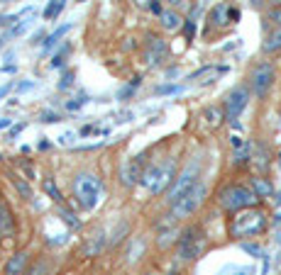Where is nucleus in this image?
<instances>
[{
  "label": "nucleus",
  "instance_id": "nucleus-22",
  "mask_svg": "<svg viewBox=\"0 0 281 275\" xmlns=\"http://www.w3.org/2000/svg\"><path fill=\"white\" fill-rule=\"evenodd\" d=\"M10 180H12V187H15V190H17V193H20V195H22L25 200H32V195H34V193H32V187L27 185V183H25L22 178H20V176H12Z\"/></svg>",
  "mask_w": 281,
  "mask_h": 275
},
{
  "label": "nucleus",
  "instance_id": "nucleus-3",
  "mask_svg": "<svg viewBox=\"0 0 281 275\" xmlns=\"http://www.w3.org/2000/svg\"><path fill=\"white\" fill-rule=\"evenodd\" d=\"M218 202L225 212H242V209H249L254 207L259 202V195L254 190H249L245 185H227L218 193Z\"/></svg>",
  "mask_w": 281,
  "mask_h": 275
},
{
  "label": "nucleus",
  "instance_id": "nucleus-17",
  "mask_svg": "<svg viewBox=\"0 0 281 275\" xmlns=\"http://www.w3.org/2000/svg\"><path fill=\"white\" fill-rule=\"evenodd\" d=\"M210 22L218 24V27H225V24H230V8H227L225 3H218L213 10H210Z\"/></svg>",
  "mask_w": 281,
  "mask_h": 275
},
{
  "label": "nucleus",
  "instance_id": "nucleus-32",
  "mask_svg": "<svg viewBox=\"0 0 281 275\" xmlns=\"http://www.w3.org/2000/svg\"><path fill=\"white\" fill-rule=\"evenodd\" d=\"M86 102H88V98H86V95H81V98H76V100H68V102H66V110H68V112H76V110H81Z\"/></svg>",
  "mask_w": 281,
  "mask_h": 275
},
{
  "label": "nucleus",
  "instance_id": "nucleus-51",
  "mask_svg": "<svg viewBox=\"0 0 281 275\" xmlns=\"http://www.w3.org/2000/svg\"><path fill=\"white\" fill-rule=\"evenodd\" d=\"M0 3H12V0H0Z\"/></svg>",
  "mask_w": 281,
  "mask_h": 275
},
{
  "label": "nucleus",
  "instance_id": "nucleus-29",
  "mask_svg": "<svg viewBox=\"0 0 281 275\" xmlns=\"http://www.w3.org/2000/svg\"><path fill=\"white\" fill-rule=\"evenodd\" d=\"M42 185H44V193H46V195H49L52 200H54V202H61V193H59V187H56L54 183L49 180V178H46V180L42 183Z\"/></svg>",
  "mask_w": 281,
  "mask_h": 275
},
{
  "label": "nucleus",
  "instance_id": "nucleus-18",
  "mask_svg": "<svg viewBox=\"0 0 281 275\" xmlns=\"http://www.w3.org/2000/svg\"><path fill=\"white\" fill-rule=\"evenodd\" d=\"M174 239H176V229H174V227H171V222H164V224H159V246H161V249H167L169 243L174 241Z\"/></svg>",
  "mask_w": 281,
  "mask_h": 275
},
{
  "label": "nucleus",
  "instance_id": "nucleus-27",
  "mask_svg": "<svg viewBox=\"0 0 281 275\" xmlns=\"http://www.w3.org/2000/svg\"><path fill=\"white\" fill-rule=\"evenodd\" d=\"M137 86H139V78H135V80H132V83H130V86H125L123 90H120V93H118V100H130L132 98V95H135V90H137Z\"/></svg>",
  "mask_w": 281,
  "mask_h": 275
},
{
  "label": "nucleus",
  "instance_id": "nucleus-55",
  "mask_svg": "<svg viewBox=\"0 0 281 275\" xmlns=\"http://www.w3.org/2000/svg\"><path fill=\"white\" fill-rule=\"evenodd\" d=\"M0 236H3V231H0Z\"/></svg>",
  "mask_w": 281,
  "mask_h": 275
},
{
  "label": "nucleus",
  "instance_id": "nucleus-48",
  "mask_svg": "<svg viewBox=\"0 0 281 275\" xmlns=\"http://www.w3.org/2000/svg\"><path fill=\"white\" fill-rule=\"evenodd\" d=\"M90 132H93V127H83V129H81V134H83V136H88Z\"/></svg>",
  "mask_w": 281,
  "mask_h": 275
},
{
  "label": "nucleus",
  "instance_id": "nucleus-14",
  "mask_svg": "<svg viewBox=\"0 0 281 275\" xmlns=\"http://www.w3.org/2000/svg\"><path fill=\"white\" fill-rule=\"evenodd\" d=\"M159 22H161V27H164L167 32H176V30L183 27V20H181V15L176 10H164L159 15Z\"/></svg>",
  "mask_w": 281,
  "mask_h": 275
},
{
  "label": "nucleus",
  "instance_id": "nucleus-41",
  "mask_svg": "<svg viewBox=\"0 0 281 275\" xmlns=\"http://www.w3.org/2000/svg\"><path fill=\"white\" fill-rule=\"evenodd\" d=\"M71 139H76V134L66 132V134H61V136H59V144H71Z\"/></svg>",
  "mask_w": 281,
  "mask_h": 275
},
{
  "label": "nucleus",
  "instance_id": "nucleus-19",
  "mask_svg": "<svg viewBox=\"0 0 281 275\" xmlns=\"http://www.w3.org/2000/svg\"><path fill=\"white\" fill-rule=\"evenodd\" d=\"M264 51H267V54H276V51H281V27H276L274 32H269L267 42H264Z\"/></svg>",
  "mask_w": 281,
  "mask_h": 275
},
{
  "label": "nucleus",
  "instance_id": "nucleus-16",
  "mask_svg": "<svg viewBox=\"0 0 281 275\" xmlns=\"http://www.w3.org/2000/svg\"><path fill=\"white\" fill-rule=\"evenodd\" d=\"M147 243L142 236H132V241H130V246H127V251H125V261L127 263H135V261H139V256L145 253Z\"/></svg>",
  "mask_w": 281,
  "mask_h": 275
},
{
  "label": "nucleus",
  "instance_id": "nucleus-39",
  "mask_svg": "<svg viewBox=\"0 0 281 275\" xmlns=\"http://www.w3.org/2000/svg\"><path fill=\"white\" fill-rule=\"evenodd\" d=\"M25 129V124H17V127H10V132H8V139H15L17 134Z\"/></svg>",
  "mask_w": 281,
  "mask_h": 275
},
{
  "label": "nucleus",
  "instance_id": "nucleus-42",
  "mask_svg": "<svg viewBox=\"0 0 281 275\" xmlns=\"http://www.w3.org/2000/svg\"><path fill=\"white\" fill-rule=\"evenodd\" d=\"M12 88H15V83H8V86H3V88H0V100L5 98V95H8Z\"/></svg>",
  "mask_w": 281,
  "mask_h": 275
},
{
  "label": "nucleus",
  "instance_id": "nucleus-45",
  "mask_svg": "<svg viewBox=\"0 0 281 275\" xmlns=\"http://www.w3.org/2000/svg\"><path fill=\"white\" fill-rule=\"evenodd\" d=\"M237 20H240V10L230 8V22H237Z\"/></svg>",
  "mask_w": 281,
  "mask_h": 275
},
{
  "label": "nucleus",
  "instance_id": "nucleus-1",
  "mask_svg": "<svg viewBox=\"0 0 281 275\" xmlns=\"http://www.w3.org/2000/svg\"><path fill=\"white\" fill-rule=\"evenodd\" d=\"M174 180H176V163L174 158H167L161 163L147 166L142 176V187L152 195H161L169 185H174Z\"/></svg>",
  "mask_w": 281,
  "mask_h": 275
},
{
  "label": "nucleus",
  "instance_id": "nucleus-6",
  "mask_svg": "<svg viewBox=\"0 0 281 275\" xmlns=\"http://www.w3.org/2000/svg\"><path fill=\"white\" fill-rule=\"evenodd\" d=\"M203 198H205V185L198 183V185L193 187L189 195H183L179 202H174V205H171V217H174V219H189L193 212L198 209V205L203 202Z\"/></svg>",
  "mask_w": 281,
  "mask_h": 275
},
{
  "label": "nucleus",
  "instance_id": "nucleus-33",
  "mask_svg": "<svg viewBox=\"0 0 281 275\" xmlns=\"http://www.w3.org/2000/svg\"><path fill=\"white\" fill-rule=\"evenodd\" d=\"M46 273H49L46 263H44V261H39V263H34L32 268H30V270H27L25 275H46Z\"/></svg>",
  "mask_w": 281,
  "mask_h": 275
},
{
  "label": "nucleus",
  "instance_id": "nucleus-30",
  "mask_svg": "<svg viewBox=\"0 0 281 275\" xmlns=\"http://www.w3.org/2000/svg\"><path fill=\"white\" fill-rule=\"evenodd\" d=\"M39 122H44V124H56V122H61V115L54 110H44L39 115Z\"/></svg>",
  "mask_w": 281,
  "mask_h": 275
},
{
  "label": "nucleus",
  "instance_id": "nucleus-21",
  "mask_svg": "<svg viewBox=\"0 0 281 275\" xmlns=\"http://www.w3.org/2000/svg\"><path fill=\"white\" fill-rule=\"evenodd\" d=\"M252 190L257 193L259 198H269L271 193H274V190H271V185L264 180V178H252Z\"/></svg>",
  "mask_w": 281,
  "mask_h": 275
},
{
  "label": "nucleus",
  "instance_id": "nucleus-13",
  "mask_svg": "<svg viewBox=\"0 0 281 275\" xmlns=\"http://www.w3.org/2000/svg\"><path fill=\"white\" fill-rule=\"evenodd\" d=\"M0 231L3 236H15V217L3 200H0Z\"/></svg>",
  "mask_w": 281,
  "mask_h": 275
},
{
  "label": "nucleus",
  "instance_id": "nucleus-35",
  "mask_svg": "<svg viewBox=\"0 0 281 275\" xmlns=\"http://www.w3.org/2000/svg\"><path fill=\"white\" fill-rule=\"evenodd\" d=\"M181 90H183V86H161V88H157V95H174Z\"/></svg>",
  "mask_w": 281,
  "mask_h": 275
},
{
  "label": "nucleus",
  "instance_id": "nucleus-10",
  "mask_svg": "<svg viewBox=\"0 0 281 275\" xmlns=\"http://www.w3.org/2000/svg\"><path fill=\"white\" fill-rule=\"evenodd\" d=\"M142 163H145V156L139 154L135 158H127L120 168V180H123L125 187H135L137 183H142V176H145V171H142Z\"/></svg>",
  "mask_w": 281,
  "mask_h": 275
},
{
  "label": "nucleus",
  "instance_id": "nucleus-50",
  "mask_svg": "<svg viewBox=\"0 0 281 275\" xmlns=\"http://www.w3.org/2000/svg\"><path fill=\"white\" fill-rule=\"evenodd\" d=\"M249 273V270H240V273H237V275H247Z\"/></svg>",
  "mask_w": 281,
  "mask_h": 275
},
{
  "label": "nucleus",
  "instance_id": "nucleus-37",
  "mask_svg": "<svg viewBox=\"0 0 281 275\" xmlns=\"http://www.w3.org/2000/svg\"><path fill=\"white\" fill-rule=\"evenodd\" d=\"M34 88V80H22V83H17L15 86V93H27V90Z\"/></svg>",
  "mask_w": 281,
  "mask_h": 275
},
{
  "label": "nucleus",
  "instance_id": "nucleus-20",
  "mask_svg": "<svg viewBox=\"0 0 281 275\" xmlns=\"http://www.w3.org/2000/svg\"><path fill=\"white\" fill-rule=\"evenodd\" d=\"M68 30H71V24H61V27H59L54 34H46V37H44V44H42V46H44V51H49L52 46L59 44V39H61V37H64Z\"/></svg>",
  "mask_w": 281,
  "mask_h": 275
},
{
  "label": "nucleus",
  "instance_id": "nucleus-53",
  "mask_svg": "<svg viewBox=\"0 0 281 275\" xmlns=\"http://www.w3.org/2000/svg\"><path fill=\"white\" fill-rule=\"evenodd\" d=\"M276 3H279V5H281V0H276Z\"/></svg>",
  "mask_w": 281,
  "mask_h": 275
},
{
  "label": "nucleus",
  "instance_id": "nucleus-12",
  "mask_svg": "<svg viewBox=\"0 0 281 275\" xmlns=\"http://www.w3.org/2000/svg\"><path fill=\"white\" fill-rule=\"evenodd\" d=\"M25 265H27V253L17 251L10 258V261L5 263V268H3V275H22L25 273Z\"/></svg>",
  "mask_w": 281,
  "mask_h": 275
},
{
  "label": "nucleus",
  "instance_id": "nucleus-11",
  "mask_svg": "<svg viewBox=\"0 0 281 275\" xmlns=\"http://www.w3.org/2000/svg\"><path fill=\"white\" fill-rule=\"evenodd\" d=\"M169 56V44L161 39V37H149L147 39V46H145V61L149 66H159L164 59Z\"/></svg>",
  "mask_w": 281,
  "mask_h": 275
},
{
  "label": "nucleus",
  "instance_id": "nucleus-49",
  "mask_svg": "<svg viewBox=\"0 0 281 275\" xmlns=\"http://www.w3.org/2000/svg\"><path fill=\"white\" fill-rule=\"evenodd\" d=\"M169 3H171V5H179L181 0H169Z\"/></svg>",
  "mask_w": 281,
  "mask_h": 275
},
{
  "label": "nucleus",
  "instance_id": "nucleus-28",
  "mask_svg": "<svg viewBox=\"0 0 281 275\" xmlns=\"http://www.w3.org/2000/svg\"><path fill=\"white\" fill-rule=\"evenodd\" d=\"M249 156H252V146H249V144H245L242 149H237V154H235V163H237V166L247 163V161H249Z\"/></svg>",
  "mask_w": 281,
  "mask_h": 275
},
{
  "label": "nucleus",
  "instance_id": "nucleus-26",
  "mask_svg": "<svg viewBox=\"0 0 281 275\" xmlns=\"http://www.w3.org/2000/svg\"><path fill=\"white\" fill-rule=\"evenodd\" d=\"M68 51H71V44H64L54 56H52V64H49V66H52V68H61V66H64V56H66Z\"/></svg>",
  "mask_w": 281,
  "mask_h": 275
},
{
  "label": "nucleus",
  "instance_id": "nucleus-2",
  "mask_svg": "<svg viewBox=\"0 0 281 275\" xmlns=\"http://www.w3.org/2000/svg\"><path fill=\"white\" fill-rule=\"evenodd\" d=\"M267 227V214L262 209H242V212H235V217L230 222V236L235 239H247V236H254L259 231H264Z\"/></svg>",
  "mask_w": 281,
  "mask_h": 275
},
{
  "label": "nucleus",
  "instance_id": "nucleus-8",
  "mask_svg": "<svg viewBox=\"0 0 281 275\" xmlns=\"http://www.w3.org/2000/svg\"><path fill=\"white\" fill-rule=\"evenodd\" d=\"M203 251V231L198 227L183 231V236L179 239V258L181 261H193L198 258V253Z\"/></svg>",
  "mask_w": 281,
  "mask_h": 275
},
{
  "label": "nucleus",
  "instance_id": "nucleus-4",
  "mask_svg": "<svg viewBox=\"0 0 281 275\" xmlns=\"http://www.w3.org/2000/svg\"><path fill=\"white\" fill-rule=\"evenodd\" d=\"M103 180L96 173H79L74 178V198L81 202V207L93 209L101 202Z\"/></svg>",
  "mask_w": 281,
  "mask_h": 275
},
{
  "label": "nucleus",
  "instance_id": "nucleus-52",
  "mask_svg": "<svg viewBox=\"0 0 281 275\" xmlns=\"http://www.w3.org/2000/svg\"><path fill=\"white\" fill-rule=\"evenodd\" d=\"M276 200H279V202H281V193H279V198H276Z\"/></svg>",
  "mask_w": 281,
  "mask_h": 275
},
{
  "label": "nucleus",
  "instance_id": "nucleus-31",
  "mask_svg": "<svg viewBox=\"0 0 281 275\" xmlns=\"http://www.w3.org/2000/svg\"><path fill=\"white\" fill-rule=\"evenodd\" d=\"M74 86V71L68 68V71H64V76H61V80H59V90H66Z\"/></svg>",
  "mask_w": 281,
  "mask_h": 275
},
{
  "label": "nucleus",
  "instance_id": "nucleus-36",
  "mask_svg": "<svg viewBox=\"0 0 281 275\" xmlns=\"http://www.w3.org/2000/svg\"><path fill=\"white\" fill-rule=\"evenodd\" d=\"M242 249H245L247 253H252L254 258H262V249H259V246H254V243H242Z\"/></svg>",
  "mask_w": 281,
  "mask_h": 275
},
{
  "label": "nucleus",
  "instance_id": "nucleus-23",
  "mask_svg": "<svg viewBox=\"0 0 281 275\" xmlns=\"http://www.w3.org/2000/svg\"><path fill=\"white\" fill-rule=\"evenodd\" d=\"M59 217H61V222L66 224L68 229H79L81 227V219L76 217V214H71L68 209H64V207H59Z\"/></svg>",
  "mask_w": 281,
  "mask_h": 275
},
{
  "label": "nucleus",
  "instance_id": "nucleus-5",
  "mask_svg": "<svg viewBox=\"0 0 281 275\" xmlns=\"http://www.w3.org/2000/svg\"><path fill=\"white\" fill-rule=\"evenodd\" d=\"M198 176H201V163H198V161H191V163L186 166L179 176H176L174 185H171V190H169V198H167L169 205H174V202H179L183 195H189L193 187L201 183Z\"/></svg>",
  "mask_w": 281,
  "mask_h": 275
},
{
  "label": "nucleus",
  "instance_id": "nucleus-44",
  "mask_svg": "<svg viewBox=\"0 0 281 275\" xmlns=\"http://www.w3.org/2000/svg\"><path fill=\"white\" fill-rule=\"evenodd\" d=\"M230 144H232V149H242V146H245V142H242L240 136H232V139H230Z\"/></svg>",
  "mask_w": 281,
  "mask_h": 275
},
{
  "label": "nucleus",
  "instance_id": "nucleus-34",
  "mask_svg": "<svg viewBox=\"0 0 281 275\" xmlns=\"http://www.w3.org/2000/svg\"><path fill=\"white\" fill-rule=\"evenodd\" d=\"M183 34H186L189 42H193V37H196V22H193V20H186V22H183Z\"/></svg>",
  "mask_w": 281,
  "mask_h": 275
},
{
  "label": "nucleus",
  "instance_id": "nucleus-46",
  "mask_svg": "<svg viewBox=\"0 0 281 275\" xmlns=\"http://www.w3.org/2000/svg\"><path fill=\"white\" fill-rule=\"evenodd\" d=\"M10 124H12V120H10V117H3V120H0V129H8Z\"/></svg>",
  "mask_w": 281,
  "mask_h": 275
},
{
  "label": "nucleus",
  "instance_id": "nucleus-43",
  "mask_svg": "<svg viewBox=\"0 0 281 275\" xmlns=\"http://www.w3.org/2000/svg\"><path fill=\"white\" fill-rule=\"evenodd\" d=\"M137 3V8H142V10H149V5L154 3V0H135Z\"/></svg>",
  "mask_w": 281,
  "mask_h": 275
},
{
  "label": "nucleus",
  "instance_id": "nucleus-40",
  "mask_svg": "<svg viewBox=\"0 0 281 275\" xmlns=\"http://www.w3.org/2000/svg\"><path fill=\"white\" fill-rule=\"evenodd\" d=\"M149 12H154V15H161V0H154V3H152V5H149Z\"/></svg>",
  "mask_w": 281,
  "mask_h": 275
},
{
  "label": "nucleus",
  "instance_id": "nucleus-24",
  "mask_svg": "<svg viewBox=\"0 0 281 275\" xmlns=\"http://www.w3.org/2000/svg\"><path fill=\"white\" fill-rule=\"evenodd\" d=\"M205 120H208L210 127H218V124L225 120V112L220 110V107H208V110H205Z\"/></svg>",
  "mask_w": 281,
  "mask_h": 275
},
{
  "label": "nucleus",
  "instance_id": "nucleus-47",
  "mask_svg": "<svg viewBox=\"0 0 281 275\" xmlns=\"http://www.w3.org/2000/svg\"><path fill=\"white\" fill-rule=\"evenodd\" d=\"M249 5H254V8H262V5H264V0H249Z\"/></svg>",
  "mask_w": 281,
  "mask_h": 275
},
{
  "label": "nucleus",
  "instance_id": "nucleus-38",
  "mask_svg": "<svg viewBox=\"0 0 281 275\" xmlns=\"http://www.w3.org/2000/svg\"><path fill=\"white\" fill-rule=\"evenodd\" d=\"M267 17H269L271 22H276L281 27V8H274V10H269V15H267Z\"/></svg>",
  "mask_w": 281,
  "mask_h": 275
},
{
  "label": "nucleus",
  "instance_id": "nucleus-7",
  "mask_svg": "<svg viewBox=\"0 0 281 275\" xmlns=\"http://www.w3.org/2000/svg\"><path fill=\"white\" fill-rule=\"evenodd\" d=\"M249 102V88L247 86H237L227 93V98H225V120L237 124V117L242 115V110L247 107Z\"/></svg>",
  "mask_w": 281,
  "mask_h": 275
},
{
  "label": "nucleus",
  "instance_id": "nucleus-25",
  "mask_svg": "<svg viewBox=\"0 0 281 275\" xmlns=\"http://www.w3.org/2000/svg\"><path fill=\"white\" fill-rule=\"evenodd\" d=\"M61 10H64V0H49V5H46V10H44V17L46 20H54Z\"/></svg>",
  "mask_w": 281,
  "mask_h": 275
},
{
  "label": "nucleus",
  "instance_id": "nucleus-15",
  "mask_svg": "<svg viewBox=\"0 0 281 275\" xmlns=\"http://www.w3.org/2000/svg\"><path fill=\"white\" fill-rule=\"evenodd\" d=\"M105 249V236H103V231H96L90 239H86L83 243V256H98V253Z\"/></svg>",
  "mask_w": 281,
  "mask_h": 275
},
{
  "label": "nucleus",
  "instance_id": "nucleus-9",
  "mask_svg": "<svg viewBox=\"0 0 281 275\" xmlns=\"http://www.w3.org/2000/svg\"><path fill=\"white\" fill-rule=\"evenodd\" d=\"M252 93L257 95V98H264L267 93H269L271 83H274V66H271L269 61H262V64H257L254 66V71H252Z\"/></svg>",
  "mask_w": 281,
  "mask_h": 275
},
{
  "label": "nucleus",
  "instance_id": "nucleus-54",
  "mask_svg": "<svg viewBox=\"0 0 281 275\" xmlns=\"http://www.w3.org/2000/svg\"><path fill=\"white\" fill-rule=\"evenodd\" d=\"M145 275H152V273H145Z\"/></svg>",
  "mask_w": 281,
  "mask_h": 275
}]
</instances>
